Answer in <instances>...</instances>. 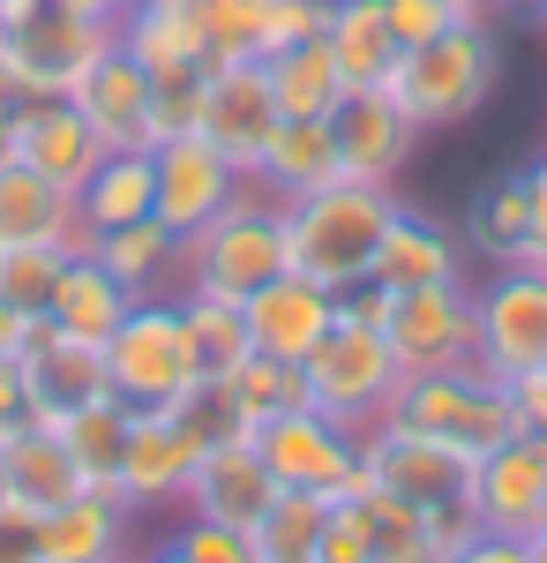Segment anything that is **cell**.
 Instances as JSON below:
<instances>
[{
  "instance_id": "cell-14",
  "label": "cell",
  "mask_w": 547,
  "mask_h": 563,
  "mask_svg": "<svg viewBox=\"0 0 547 563\" xmlns=\"http://www.w3.org/2000/svg\"><path fill=\"white\" fill-rule=\"evenodd\" d=\"M150 166H158V203H150V218H166L180 241H188L196 225H211V218L248 188V174H241L225 151H211L203 135H172V143H158Z\"/></svg>"
},
{
  "instance_id": "cell-25",
  "label": "cell",
  "mask_w": 547,
  "mask_h": 563,
  "mask_svg": "<svg viewBox=\"0 0 547 563\" xmlns=\"http://www.w3.org/2000/svg\"><path fill=\"white\" fill-rule=\"evenodd\" d=\"M248 180H255V188H270L278 203H293V196H315V188L345 180L331 121H293V113H278V129H270V143H263V158H255Z\"/></svg>"
},
{
  "instance_id": "cell-10",
  "label": "cell",
  "mask_w": 547,
  "mask_h": 563,
  "mask_svg": "<svg viewBox=\"0 0 547 563\" xmlns=\"http://www.w3.org/2000/svg\"><path fill=\"white\" fill-rule=\"evenodd\" d=\"M472 316H480V368L488 376H540L547 368V271L540 263H510L488 286H472Z\"/></svg>"
},
{
  "instance_id": "cell-47",
  "label": "cell",
  "mask_w": 547,
  "mask_h": 563,
  "mask_svg": "<svg viewBox=\"0 0 547 563\" xmlns=\"http://www.w3.org/2000/svg\"><path fill=\"white\" fill-rule=\"evenodd\" d=\"M23 429H45L38 421V398H31V376H23V361H0V443Z\"/></svg>"
},
{
  "instance_id": "cell-7",
  "label": "cell",
  "mask_w": 547,
  "mask_h": 563,
  "mask_svg": "<svg viewBox=\"0 0 547 563\" xmlns=\"http://www.w3.org/2000/svg\"><path fill=\"white\" fill-rule=\"evenodd\" d=\"M105 376H113V398L121 406H172L180 390L196 384V346H188V323H180V301L150 294L121 316V331L105 339Z\"/></svg>"
},
{
  "instance_id": "cell-9",
  "label": "cell",
  "mask_w": 547,
  "mask_h": 563,
  "mask_svg": "<svg viewBox=\"0 0 547 563\" xmlns=\"http://www.w3.org/2000/svg\"><path fill=\"white\" fill-rule=\"evenodd\" d=\"M360 466H368V488L413 504V511H458L472 504V459L435 443V435H413L398 421H376L360 429Z\"/></svg>"
},
{
  "instance_id": "cell-26",
  "label": "cell",
  "mask_w": 547,
  "mask_h": 563,
  "mask_svg": "<svg viewBox=\"0 0 547 563\" xmlns=\"http://www.w3.org/2000/svg\"><path fill=\"white\" fill-rule=\"evenodd\" d=\"M458 241L488 271H510V263H533V196H525V174H495L472 188L465 203Z\"/></svg>"
},
{
  "instance_id": "cell-17",
  "label": "cell",
  "mask_w": 547,
  "mask_h": 563,
  "mask_svg": "<svg viewBox=\"0 0 547 563\" xmlns=\"http://www.w3.org/2000/svg\"><path fill=\"white\" fill-rule=\"evenodd\" d=\"M278 129V98H270V76H263V60H233V68H211V84H203V143L225 151L241 174H255V158H263V143Z\"/></svg>"
},
{
  "instance_id": "cell-54",
  "label": "cell",
  "mask_w": 547,
  "mask_h": 563,
  "mask_svg": "<svg viewBox=\"0 0 547 563\" xmlns=\"http://www.w3.org/2000/svg\"><path fill=\"white\" fill-rule=\"evenodd\" d=\"M76 8H90V15H105V23H121V15L135 8V0H76Z\"/></svg>"
},
{
  "instance_id": "cell-3",
  "label": "cell",
  "mask_w": 547,
  "mask_h": 563,
  "mask_svg": "<svg viewBox=\"0 0 547 563\" xmlns=\"http://www.w3.org/2000/svg\"><path fill=\"white\" fill-rule=\"evenodd\" d=\"M503 84V45L488 31V15L480 23H458V31H443V38H421L398 53V68H390V98L413 113V129H458L472 121L488 98Z\"/></svg>"
},
{
  "instance_id": "cell-45",
  "label": "cell",
  "mask_w": 547,
  "mask_h": 563,
  "mask_svg": "<svg viewBox=\"0 0 547 563\" xmlns=\"http://www.w3.org/2000/svg\"><path fill=\"white\" fill-rule=\"evenodd\" d=\"M172 549H180L188 563H263L255 533H241V526H211V519H188L180 533H172Z\"/></svg>"
},
{
  "instance_id": "cell-22",
  "label": "cell",
  "mask_w": 547,
  "mask_h": 563,
  "mask_svg": "<svg viewBox=\"0 0 547 563\" xmlns=\"http://www.w3.org/2000/svg\"><path fill=\"white\" fill-rule=\"evenodd\" d=\"M270 504H278V481H270V466H263V451H255V435H248V443H225V451H203L196 459V481H188V504L180 511L255 533Z\"/></svg>"
},
{
  "instance_id": "cell-43",
  "label": "cell",
  "mask_w": 547,
  "mask_h": 563,
  "mask_svg": "<svg viewBox=\"0 0 547 563\" xmlns=\"http://www.w3.org/2000/svg\"><path fill=\"white\" fill-rule=\"evenodd\" d=\"M331 23V0H255V53H286V45H308L323 38Z\"/></svg>"
},
{
  "instance_id": "cell-21",
  "label": "cell",
  "mask_w": 547,
  "mask_h": 563,
  "mask_svg": "<svg viewBox=\"0 0 547 563\" xmlns=\"http://www.w3.org/2000/svg\"><path fill=\"white\" fill-rule=\"evenodd\" d=\"M376 278L382 294H421V286H465V241L450 225H435L427 211L398 203L390 225H382V249H376Z\"/></svg>"
},
{
  "instance_id": "cell-50",
  "label": "cell",
  "mask_w": 547,
  "mask_h": 563,
  "mask_svg": "<svg viewBox=\"0 0 547 563\" xmlns=\"http://www.w3.org/2000/svg\"><path fill=\"white\" fill-rule=\"evenodd\" d=\"M450 563H533V541H503V533H472Z\"/></svg>"
},
{
  "instance_id": "cell-20",
  "label": "cell",
  "mask_w": 547,
  "mask_h": 563,
  "mask_svg": "<svg viewBox=\"0 0 547 563\" xmlns=\"http://www.w3.org/2000/svg\"><path fill=\"white\" fill-rule=\"evenodd\" d=\"M68 98H76V113H83L90 129H98L105 151H150V68L135 53H121V38H113V53L90 60L83 84L68 90Z\"/></svg>"
},
{
  "instance_id": "cell-56",
  "label": "cell",
  "mask_w": 547,
  "mask_h": 563,
  "mask_svg": "<svg viewBox=\"0 0 547 563\" xmlns=\"http://www.w3.org/2000/svg\"><path fill=\"white\" fill-rule=\"evenodd\" d=\"M143 563H188V556H180L172 541H158V549H150V556H143Z\"/></svg>"
},
{
  "instance_id": "cell-48",
  "label": "cell",
  "mask_w": 547,
  "mask_h": 563,
  "mask_svg": "<svg viewBox=\"0 0 547 563\" xmlns=\"http://www.w3.org/2000/svg\"><path fill=\"white\" fill-rule=\"evenodd\" d=\"M0 563H45V549H38V511L8 504V496H0Z\"/></svg>"
},
{
  "instance_id": "cell-49",
  "label": "cell",
  "mask_w": 547,
  "mask_h": 563,
  "mask_svg": "<svg viewBox=\"0 0 547 563\" xmlns=\"http://www.w3.org/2000/svg\"><path fill=\"white\" fill-rule=\"evenodd\" d=\"M510 406H517V435L547 443V376H517L510 384Z\"/></svg>"
},
{
  "instance_id": "cell-18",
  "label": "cell",
  "mask_w": 547,
  "mask_h": 563,
  "mask_svg": "<svg viewBox=\"0 0 547 563\" xmlns=\"http://www.w3.org/2000/svg\"><path fill=\"white\" fill-rule=\"evenodd\" d=\"M248 346L255 353H278V361H308V353L323 346V331L337 323V294L331 286H315V278H300V271H278L270 286H255L248 301Z\"/></svg>"
},
{
  "instance_id": "cell-59",
  "label": "cell",
  "mask_w": 547,
  "mask_h": 563,
  "mask_svg": "<svg viewBox=\"0 0 547 563\" xmlns=\"http://www.w3.org/2000/svg\"><path fill=\"white\" fill-rule=\"evenodd\" d=\"M472 8H488V15H495V8H510V0H472Z\"/></svg>"
},
{
  "instance_id": "cell-37",
  "label": "cell",
  "mask_w": 547,
  "mask_h": 563,
  "mask_svg": "<svg viewBox=\"0 0 547 563\" xmlns=\"http://www.w3.org/2000/svg\"><path fill=\"white\" fill-rule=\"evenodd\" d=\"M360 526H368V563H443L435 533H427V511L382 496V488H360Z\"/></svg>"
},
{
  "instance_id": "cell-42",
  "label": "cell",
  "mask_w": 547,
  "mask_h": 563,
  "mask_svg": "<svg viewBox=\"0 0 547 563\" xmlns=\"http://www.w3.org/2000/svg\"><path fill=\"white\" fill-rule=\"evenodd\" d=\"M196 31H203V60H211V68L263 60V53H255V0H203V8H196Z\"/></svg>"
},
{
  "instance_id": "cell-30",
  "label": "cell",
  "mask_w": 547,
  "mask_h": 563,
  "mask_svg": "<svg viewBox=\"0 0 547 563\" xmlns=\"http://www.w3.org/2000/svg\"><path fill=\"white\" fill-rule=\"evenodd\" d=\"M90 256L105 263L135 301H150L180 278V233L166 218H135V225H113V233H90Z\"/></svg>"
},
{
  "instance_id": "cell-52",
  "label": "cell",
  "mask_w": 547,
  "mask_h": 563,
  "mask_svg": "<svg viewBox=\"0 0 547 563\" xmlns=\"http://www.w3.org/2000/svg\"><path fill=\"white\" fill-rule=\"evenodd\" d=\"M15 113H23V90L8 84V68H0V166L15 158Z\"/></svg>"
},
{
  "instance_id": "cell-5",
  "label": "cell",
  "mask_w": 547,
  "mask_h": 563,
  "mask_svg": "<svg viewBox=\"0 0 547 563\" xmlns=\"http://www.w3.org/2000/svg\"><path fill=\"white\" fill-rule=\"evenodd\" d=\"M121 23L90 15L76 0H38L23 15H0V68L23 98H68L98 53H113Z\"/></svg>"
},
{
  "instance_id": "cell-27",
  "label": "cell",
  "mask_w": 547,
  "mask_h": 563,
  "mask_svg": "<svg viewBox=\"0 0 547 563\" xmlns=\"http://www.w3.org/2000/svg\"><path fill=\"white\" fill-rule=\"evenodd\" d=\"M127 308H135V294H127L121 278L83 249V256H68V271H60L45 323H53V331H68V339H83V346H105V339L121 331Z\"/></svg>"
},
{
  "instance_id": "cell-33",
  "label": "cell",
  "mask_w": 547,
  "mask_h": 563,
  "mask_svg": "<svg viewBox=\"0 0 547 563\" xmlns=\"http://www.w3.org/2000/svg\"><path fill=\"white\" fill-rule=\"evenodd\" d=\"M127 413H135V406H121V398H98V406H83V413H68V421H60V443H68V459H76L83 488H113V481H121Z\"/></svg>"
},
{
  "instance_id": "cell-40",
  "label": "cell",
  "mask_w": 547,
  "mask_h": 563,
  "mask_svg": "<svg viewBox=\"0 0 547 563\" xmlns=\"http://www.w3.org/2000/svg\"><path fill=\"white\" fill-rule=\"evenodd\" d=\"M203 84H211V68H166V76H150V151L172 143V135L203 129Z\"/></svg>"
},
{
  "instance_id": "cell-11",
  "label": "cell",
  "mask_w": 547,
  "mask_h": 563,
  "mask_svg": "<svg viewBox=\"0 0 547 563\" xmlns=\"http://www.w3.org/2000/svg\"><path fill=\"white\" fill-rule=\"evenodd\" d=\"M382 339H390V353H398V368H405V376L480 361L472 286H421V294H390V323H382Z\"/></svg>"
},
{
  "instance_id": "cell-39",
  "label": "cell",
  "mask_w": 547,
  "mask_h": 563,
  "mask_svg": "<svg viewBox=\"0 0 547 563\" xmlns=\"http://www.w3.org/2000/svg\"><path fill=\"white\" fill-rule=\"evenodd\" d=\"M225 384H233V398H241V413H248L255 429L308 406V376H300V361H278V353H248Z\"/></svg>"
},
{
  "instance_id": "cell-46",
  "label": "cell",
  "mask_w": 547,
  "mask_h": 563,
  "mask_svg": "<svg viewBox=\"0 0 547 563\" xmlns=\"http://www.w3.org/2000/svg\"><path fill=\"white\" fill-rule=\"evenodd\" d=\"M315 563H368L360 496H337V504H331V519H323V541H315Z\"/></svg>"
},
{
  "instance_id": "cell-8",
  "label": "cell",
  "mask_w": 547,
  "mask_h": 563,
  "mask_svg": "<svg viewBox=\"0 0 547 563\" xmlns=\"http://www.w3.org/2000/svg\"><path fill=\"white\" fill-rule=\"evenodd\" d=\"M255 451H263V466L278 488H308V496H360L368 488V466H360V429H345L331 413H315V406H300V413H278V421H263L255 429Z\"/></svg>"
},
{
  "instance_id": "cell-23",
  "label": "cell",
  "mask_w": 547,
  "mask_h": 563,
  "mask_svg": "<svg viewBox=\"0 0 547 563\" xmlns=\"http://www.w3.org/2000/svg\"><path fill=\"white\" fill-rule=\"evenodd\" d=\"M0 249H68V256H83L90 233L76 218V196L8 158L0 166Z\"/></svg>"
},
{
  "instance_id": "cell-15",
  "label": "cell",
  "mask_w": 547,
  "mask_h": 563,
  "mask_svg": "<svg viewBox=\"0 0 547 563\" xmlns=\"http://www.w3.org/2000/svg\"><path fill=\"white\" fill-rule=\"evenodd\" d=\"M23 376H31V398H38V421L45 429H60L68 413H83L98 398H113V376H105V346H83V339H68V331H53V323H31V339H23Z\"/></svg>"
},
{
  "instance_id": "cell-16",
  "label": "cell",
  "mask_w": 547,
  "mask_h": 563,
  "mask_svg": "<svg viewBox=\"0 0 547 563\" xmlns=\"http://www.w3.org/2000/svg\"><path fill=\"white\" fill-rule=\"evenodd\" d=\"M196 459H203V451L172 429V413L143 406V413H127V451H121V481H113V496H121L127 511H166V504H188Z\"/></svg>"
},
{
  "instance_id": "cell-51",
  "label": "cell",
  "mask_w": 547,
  "mask_h": 563,
  "mask_svg": "<svg viewBox=\"0 0 547 563\" xmlns=\"http://www.w3.org/2000/svg\"><path fill=\"white\" fill-rule=\"evenodd\" d=\"M525 196H533V263L547 271V158L525 166Z\"/></svg>"
},
{
  "instance_id": "cell-6",
  "label": "cell",
  "mask_w": 547,
  "mask_h": 563,
  "mask_svg": "<svg viewBox=\"0 0 547 563\" xmlns=\"http://www.w3.org/2000/svg\"><path fill=\"white\" fill-rule=\"evenodd\" d=\"M300 376H308V406L345 421V429H376L390 413V398H398V384H405L390 339L376 323H345V316L323 331V346L300 361Z\"/></svg>"
},
{
  "instance_id": "cell-38",
  "label": "cell",
  "mask_w": 547,
  "mask_h": 563,
  "mask_svg": "<svg viewBox=\"0 0 547 563\" xmlns=\"http://www.w3.org/2000/svg\"><path fill=\"white\" fill-rule=\"evenodd\" d=\"M323 519H331V504H323V496H308V488H278V504H270L263 526H255L263 563H315Z\"/></svg>"
},
{
  "instance_id": "cell-34",
  "label": "cell",
  "mask_w": 547,
  "mask_h": 563,
  "mask_svg": "<svg viewBox=\"0 0 547 563\" xmlns=\"http://www.w3.org/2000/svg\"><path fill=\"white\" fill-rule=\"evenodd\" d=\"M180 323H188V346H196V376H233V368L255 353L241 301H217V294H180Z\"/></svg>"
},
{
  "instance_id": "cell-19",
  "label": "cell",
  "mask_w": 547,
  "mask_h": 563,
  "mask_svg": "<svg viewBox=\"0 0 547 563\" xmlns=\"http://www.w3.org/2000/svg\"><path fill=\"white\" fill-rule=\"evenodd\" d=\"M98 158H105V143L76 113V98H23V113H15V166H31V174H45L53 188L76 196L98 174Z\"/></svg>"
},
{
  "instance_id": "cell-32",
  "label": "cell",
  "mask_w": 547,
  "mask_h": 563,
  "mask_svg": "<svg viewBox=\"0 0 547 563\" xmlns=\"http://www.w3.org/2000/svg\"><path fill=\"white\" fill-rule=\"evenodd\" d=\"M263 76H270L278 113H293V121H331L337 98H345V76H337V60H331V45H323V38L270 53V60H263Z\"/></svg>"
},
{
  "instance_id": "cell-57",
  "label": "cell",
  "mask_w": 547,
  "mask_h": 563,
  "mask_svg": "<svg viewBox=\"0 0 547 563\" xmlns=\"http://www.w3.org/2000/svg\"><path fill=\"white\" fill-rule=\"evenodd\" d=\"M533 563H547V526H540V533H533Z\"/></svg>"
},
{
  "instance_id": "cell-24",
  "label": "cell",
  "mask_w": 547,
  "mask_h": 563,
  "mask_svg": "<svg viewBox=\"0 0 547 563\" xmlns=\"http://www.w3.org/2000/svg\"><path fill=\"white\" fill-rule=\"evenodd\" d=\"M127 511L113 488H76L68 504H53L38 519L45 563H121L127 556Z\"/></svg>"
},
{
  "instance_id": "cell-13",
  "label": "cell",
  "mask_w": 547,
  "mask_h": 563,
  "mask_svg": "<svg viewBox=\"0 0 547 563\" xmlns=\"http://www.w3.org/2000/svg\"><path fill=\"white\" fill-rule=\"evenodd\" d=\"M331 135L345 180H368V188H398V174L413 166V143H421L413 113L390 90H345L331 113Z\"/></svg>"
},
{
  "instance_id": "cell-29",
  "label": "cell",
  "mask_w": 547,
  "mask_h": 563,
  "mask_svg": "<svg viewBox=\"0 0 547 563\" xmlns=\"http://www.w3.org/2000/svg\"><path fill=\"white\" fill-rule=\"evenodd\" d=\"M83 488V474H76V459H68V443H60V429H23L0 443V496L8 504H23V511H53V504H68Z\"/></svg>"
},
{
  "instance_id": "cell-44",
  "label": "cell",
  "mask_w": 547,
  "mask_h": 563,
  "mask_svg": "<svg viewBox=\"0 0 547 563\" xmlns=\"http://www.w3.org/2000/svg\"><path fill=\"white\" fill-rule=\"evenodd\" d=\"M382 15H390L398 45H421V38L458 31V23H480L488 8H472V0H382Z\"/></svg>"
},
{
  "instance_id": "cell-35",
  "label": "cell",
  "mask_w": 547,
  "mask_h": 563,
  "mask_svg": "<svg viewBox=\"0 0 547 563\" xmlns=\"http://www.w3.org/2000/svg\"><path fill=\"white\" fill-rule=\"evenodd\" d=\"M158 413H172V429L188 435L196 451H225V443H248L255 435V421L241 413V398H233L225 376H196V384L180 390L172 406H158Z\"/></svg>"
},
{
  "instance_id": "cell-36",
  "label": "cell",
  "mask_w": 547,
  "mask_h": 563,
  "mask_svg": "<svg viewBox=\"0 0 547 563\" xmlns=\"http://www.w3.org/2000/svg\"><path fill=\"white\" fill-rule=\"evenodd\" d=\"M121 53H135L150 76H166V68H211L196 15H166V8H143V0L121 15Z\"/></svg>"
},
{
  "instance_id": "cell-4",
  "label": "cell",
  "mask_w": 547,
  "mask_h": 563,
  "mask_svg": "<svg viewBox=\"0 0 547 563\" xmlns=\"http://www.w3.org/2000/svg\"><path fill=\"white\" fill-rule=\"evenodd\" d=\"M382 421H398V429H413V435H435V443H450L465 459H488L495 443L517 435V406H510L503 376H488L480 361H465V368L405 376Z\"/></svg>"
},
{
  "instance_id": "cell-28",
  "label": "cell",
  "mask_w": 547,
  "mask_h": 563,
  "mask_svg": "<svg viewBox=\"0 0 547 563\" xmlns=\"http://www.w3.org/2000/svg\"><path fill=\"white\" fill-rule=\"evenodd\" d=\"M323 45H331L345 90H382L390 68H398V31L382 15V0H331V23H323Z\"/></svg>"
},
{
  "instance_id": "cell-55",
  "label": "cell",
  "mask_w": 547,
  "mask_h": 563,
  "mask_svg": "<svg viewBox=\"0 0 547 563\" xmlns=\"http://www.w3.org/2000/svg\"><path fill=\"white\" fill-rule=\"evenodd\" d=\"M143 8H166V15H196L203 0H143Z\"/></svg>"
},
{
  "instance_id": "cell-31",
  "label": "cell",
  "mask_w": 547,
  "mask_h": 563,
  "mask_svg": "<svg viewBox=\"0 0 547 563\" xmlns=\"http://www.w3.org/2000/svg\"><path fill=\"white\" fill-rule=\"evenodd\" d=\"M150 203H158V166H150V151H105L98 174L76 188V218H83V233L135 225V218H150Z\"/></svg>"
},
{
  "instance_id": "cell-61",
  "label": "cell",
  "mask_w": 547,
  "mask_h": 563,
  "mask_svg": "<svg viewBox=\"0 0 547 563\" xmlns=\"http://www.w3.org/2000/svg\"><path fill=\"white\" fill-rule=\"evenodd\" d=\"M540 23H547V15H540Z\"/></svg>"
},
{
  "instance_id": "cell-1",
  "label": "cell",
  "mask_w": 547,
  "mask_h": 563,
  "mask_svg": "<svg viewBox=\"0 0 547 563\" xmlns=\"http://www.w3.org/2000/svg\"><path fill=\"white\" fill-rule=\"evenodd\" d=\"M278 271H293L286 249V203L270 188H241L211 225H196L180 241V294H217V301H248L255 286H270Z\"/></svg>"
},
{
  "instance_id": "cell-58",
  "label": "cell",
  "mask_w": 547,
  "mask_h": 563,
  "mask_svg": "<svg viewBox=\"0 0 547 563\" xmlns=\"http://www.w3.org/2000/svg\"><path fill=\"white\" fill-rule=\"evenodd\" d=\"M23 8H38V0H0V15H23Z\"/></svg>"
},
{
  "instance_id": "cell-60",
  "label": "cell",
  "mask_w": 547,
  "mask_h": 563,
  "mask_svg": "<svg viewBox=\"0 0 547 563\" xmlns=\"http://www.w3.org/2000/svg\"><path fill=\"white\" fill-rule=\"evenodd\" d=\"M540 376H547V368H540Z\"/></svg>"
},
{
  "instance_id": "cell-53",
  "label": "cell",
  "mask_w": 547,
  "mask_h": 563,
  "mask_svg": "<svg viewBox=\"0 0 547 563\" xmlns=\"http://www.w3.org/2000/svg\"><path fill=\"white\" fill-rule=\"evenodd\" d=\"M31 323H38V316H23L15 301H0V361H15V353H23V339H31Z\"/></svg>"
},
{
  "instance_id": "cell-2",
  "label": "cell",
  "mask_w": 547,
  "mask_h": 563,
  "mask_svg": "<svg viewBox=\"0 0 547 563\" xmlns=\"http://www.w3.org/2000/svg\"><path fill=\"white\" fill-rule=\"evenodd\" d=\"M398 211V188H368V180H331L315 196H293L286 203V249H293V271L315 278V286H360L376 271L382 225Z\"/></svg>"
},
{
  "instance_id": "cell-12",
  "label": "cell",
  "mask_w": 547,
  "mask_h": 563,
  "mask_svg": "<svg viewBox=\"0 0 547 563\" xmlns=\"http://www.w3.org/2000/svg\"><path fill=\"white\" fill-rule=\"evenodd\" d=\"M472 519L480 533H503V541H533L547 526V443L533 435H510L488 459H472Z\"/></svg>"
},
{
  "instance_id": "cell-41",
  "label": "cell",
  "mask_w": 547,
  "mask_h": 563,
  "mask_svg": "<svg viewBox=\"0 0 547 563\" xmlns=\"http://www.w3.org/2000/svg\"><path fill=\"white\" fill-rule=\"evenodd\" d=\"M60 271H68V249H0V301H15L23 316H45Z\"/></svg>"
}]
</instances>
